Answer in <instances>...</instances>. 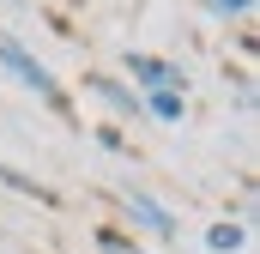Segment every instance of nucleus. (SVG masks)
Returning a JSON list of instances; mask_svg holds the SVG:
<instances>
[{"label":"nucleus","mask_w":260,"mask_h":254,"mask_svg":"<svg viewBox=\"0 0 260 254\" xmlns=\"http://www.w3.org/2000/svg\"><path fill=\"white\" fill-rule=\"evenodd\" d=\"M97 248H103V254H145L133 236H121V230H97Z\"/></svg>","instance_id":"6e6552de"},{"label":"nucleus","mask_w":260,"mask_h":254,"mask_svg":"<svg viewBox=\"0 0 260 254\" xmlns=\"http://www.w3.org/2000/svg\"><path fill=\"white\" fill-rule=\"evenodd\" d=\"M127 79L139 85V97L145 91H182V67L164 55H145V49H127Z\"/></svg>","instance_id":"f03ea898"},{"label":"nucleus","mask_w":260,"mask_h":254,"mask_svg":"<svg viewBox=\"0 0 260 254\" xmlns=\"http://www.w3.org/2000/svg\"><path fill=\"white\" fill-rule=\"evenodd\" d=\"M121 206H127V224H133V230H145V236H176V212H170L164 200H151V194H127Z\"/></svg>","instance_id":"7ed1b4c3"},{"label":"nucleus","mask_w":260,"mask_h":254,"mask_svg":"<svg viewBox=\"0 0 260 254\" xmlns=\"http://www.w3.org/2000/svg\"><path fill=\"white\" fill-rule=\"evenodd\" d=\"M0 182H6V188H18V194H30V200H43V206H55V194L43 188V182H30V176H18V170H6V164H0Z\"/></svg>","instance_id":"0eeeda50"},{"label":"nucleus","mask_w":260,"mask_h":254,"mask_svg":"<svg viewBox=\"0 0 260 254\" xmlns=\"http://www.w3.org/2000/svg\"><path fill=\"white\" fill-rule=\"evenodd\" d=\"M139 115H151V121H182V115H188V91H145V97H139Z\"/></svg>","instance_id":"39448f33"},{"label":"nucleus","mask_w":260,"mask_h":254,"mask_svg":"<svg viewBox=\"0 0 260 254\" xmlns=\"http://www.w3.org/2000/svg\"><path fill=\"white\" fill-rule=\"evenodd\" d=\"M0 67H6V73H12V79L24 85V91H37V97H43L49 109H67V91H61V79H55L49 67L37 61V55H30V49H24L18 37H6V30H0Z\"/></svg>","instance_id":"f257e3e1"},{"label":"nucleus","mask_w":260,"mask_h":254,"mask_svg":"<svg viewBox=\"0 0 260 254\" xmlns=\"http://www.w3.org/2000/svg\"><path fill=\"white\" fill-rule=\"evenodd\" d=\"M242 242H248V230H242V224H230V218L206 230V248H212V254H236Z\"/></svg>","instance_id":"423d86ee"},{"label":"nucleus","mask_w":260,"mask_h":254,"mask_svg":"<svg viewBox=\"0 0 260 254\" xmlns=\"http://www.w3.org/2000/svg\"><path fill=\"white\" fill-rule=\"evenodd\" d=\"M200 6H206L212 18H248V12H254V0H200Z\"/></svg>","instance_id":"1a4fd4ad"},{"label":"nucleus","mask_w":260,"mask_h":254,"mask_svg":"<svg viewBox=\"0 0 260 254\" xmlns=\"http://www.w3.org/2000/svg\"><path fill=\"white\" fill-rule=\"evenodd\" d=\"M85 85H91V97H103V103H109L115 115H139V91H133V85L109 79V73H91Z\"/></svg>","instance_id":"20e7f679"}]
</instances>
